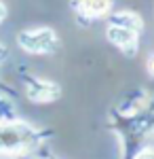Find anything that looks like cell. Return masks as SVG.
Here are the masks:
<instances>
[{
	"instance_id": "obj_6",
	"label": "cell",
	"mask_w": 154,
	"mask_h": 159,
	"mask_svg": "<svg viewBox=\"0 0 154 159\" xmlns=\"http://www.w3.org/2000/svg\"><path fill=\"white\" fill-rule=\"evenodd\" d=\"M112 24L125 25V28L137 32V30H142V17L135 15V13H131V11H118V13L112 15Z\"/></svg>"
},
{
	"instance_id": "obj_2",
	"label": "cell",
	"mask_w": 154,
	"mask_h": 159,
	"mask_svg": "<svg viewBox=\"0 0 154 159\" xmlns=\"http://www.w3.org/2000/svg\"><path fill=\"white\" fill-rule=\"evenodd\" d=\"M17 43L28 53H51L57 47V34L51 28L25 30V32H19Z\"/></svg>"
},
{
	"instance_id": "obj_8",
	"label": "cell",
	"mask_w": 154,
	"mask_h": 159,
	"mask_svg": "<svg viewBox=\"0 0 154 159\" xmlns=\"http://www.w3.org/2000/svg\"><path fill=\"white\" fill-rule=\"evenodd\" d=\"M135 159H154V148H143V151H139L135 155Z\"/></svg>"
},
{
	"instance_id": "obj_4",
	"label": "cell",
	"mask_w": 154,
	"mask_h": 159,
	"mask_svg": "<svg viewBox=\"0 0 154 159\" xmlns=\"http://www.w3.org/2000/svg\"><path fill=\"white\" fill-rule=\"evenodd\" d=\"M110 43H114L116 47H120L122 51H127L129 55L135 53V47H137V32L135 30H129L125 25H118V24H110L106 30Z\"/></svg>"
},
{
	"instance_id": "obj_11",
	"label": "cell",
	"mask_w": 154,
	"mask_h": 159,
	"mask_svg": "<svg viewBox=\"0 0 154 159\" xmlns=\"http://www.w3.org/2000/svg\"><path fill=\"white\" fill-rule=\"evenodd\" d=\"M4 55H6V49H4V47H2V45H0V60H2V57H4Z\"/></svg>"
},
{
	"instance_id": "obj_10",
	"label": "cell",
	"mask_w": 154,
	"mask_h": 159,
	"mask_svg": "<svg viewBox=\"0 0 154 159\" xmlns=\"http://www.w3.org/2000/svg\"><path fill=\"white\" fill-rule=\"evenodd\" d=\"M4 19H6V7H4V4L0 2V24H2Z\"/></svg>"
},
{
	"instance_id": "obj_3",
	"label": "cell",
	"mask_w": 154,
	"mask_h": 159,
	"mask_svg": "<svg viewBox=\"0 0 154 159\" xmlns=\"http://www.w3.org/2000/svg\"><path fill=\"white\" fill-rule=\"evenodd\" d=\"M59 85L51 81H42V79H34L25 85V96L32 102H53L59 98Z\"/></svg>"
},
{
	"instance_id": "obj_1",
	"label": "cell",
	"mask_w": 154,
	"mask_h": 159,
	"mask_svg": "<svg viewBox=\"0 0 154 159\" xmlns=\"http://www.w3.org/2000/svg\"><path fill=\"white\" fill-rule=\"evenodd\" d=\"M36 142V132L25 123H4L0 125V151L6 155L24 153Z\"/></svg>"
},
{
	"instance_id": "obj_5",
	"label": "cell",
	"mask_w": 154,
	"mask_h": 159,
	"mask_svg": "<svg viewBox=\"0 0 154 159\" xmlns=\"http://www.w3.org/2000/svg\"><path fill=\"white\" fill-rule=\"evenodd\" d=\"M80 11L89 17H101L110 9V0H80Z\"/></svg>"
},
{
	"instance_id": "obj_9",
	"label": "cell",
	"mask_w": 154,
	"mask_h": 159,
	"mask_svg": "<svg viewBox=\"0 0 154 159\" xmlns=\"http://www.w3.org/2000/svg\"><path fill=\"white\" fill-rule=\"evenodd\" d=\"M146 68H148V72L154 76V55H150V60H148V64H146Z\"/></svg>"
},
{
	"instance_id": "obj_7",
	"label": "cell",
	"mask_w": 154,
	"mask_h": 159,
	"mask_svg": "<svg viewBox=\"0 0 154 159\" xmlns=\"http://www.w3.org/2000/svg\"><path fill=\"white\" fill-rule=\"evenodd\" d=\"M15 119V110H13V104L9 100L0 98V125L4 123H11Z\"/></svg>"
}]
</instances>
